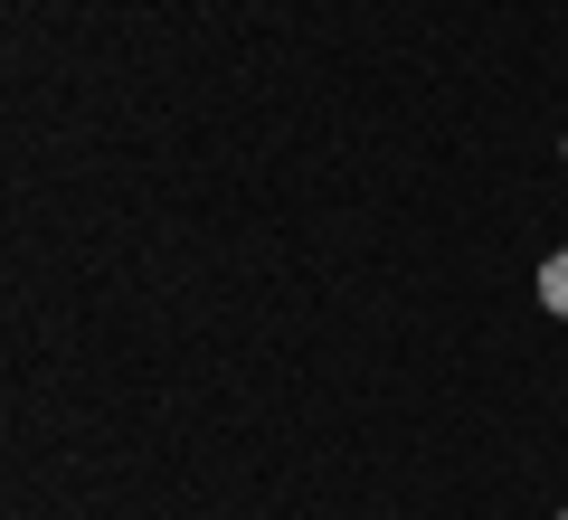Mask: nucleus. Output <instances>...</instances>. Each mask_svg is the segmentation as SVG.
<instances>
[{
	"label": "nucleus",
	"mask_w": 568,
	"mask_h": 520,
	"mask_svg": "<svg viewBox=\"0 0 568 520\" xmlns=\"http://www.w3.org/2000/svg\"><path fill=\"white\" fill-rule=\"evenodd\" d=\"M540 303H549V313H559V322H568V246H559V256H549V265H540Z\"/></svg>",
	"instance_id": "obj_1"
},
{
	"label": "nucleus",
	"mask_w": 568,
	"mask_h": 520,
	"mask_svg": "<svg viewBox=\"0 0 568 520\" xmlns=\"http://www.w3.org/2000/svg\"><path fill=\"white\" fill-rule=\"evenodd\" d=\"M559 152H568V142H559Z\"/></svg>",
	"instance_id": "obj_2"
},
{
	"label": "nucleus",
	"mask_w": 568,
	"mask_h": 520,
	"mask_svg": "<svg viewBox=\"0 0 568 520\" xmlns=\"http://www.w3.org/2000/svg\"><path fill=\"white\" fill-rule=\"evenodd\" d=\"M559 520H568V511H559Z\"/></svg>",
	"instance_id": "obj_3"
}]
</instances>
